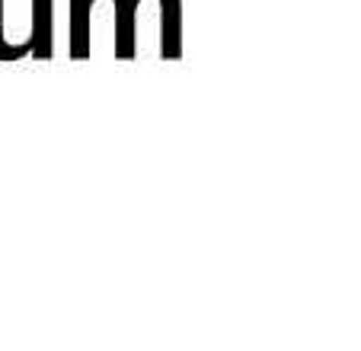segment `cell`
<instances>
[{
  "instance_id": "obj_3",
  "label": "cell",
  "mask_w": 361,
  "mask_h": 351,
  "mask_svg": "<svg viewBox=\"0 0 361 351\" xmlns=\"http://www.w3.org/2000/svg\"><path fill=\"white\" fill-rule=\"evenodd\" d=\"M116 7V58L131 61L137 54V7L141 0H109Z\"/></svg>"
},
{
  "instance_id": "obj_2",
  "label": "cell",
  "mask_w": 361,
  "mask_h": 351,
  "mask_svg": "<svg viewBox=\"0 0 361 351\" xmlns=\"http://www.w3.org/2000/svg\"><path fill=\"white\" fill-rule=\"evenodd\" d=\"M32 58L48 61L55 54V0H32V29H29Z\"/></svg>"
},
{
  "instance_id": "obj_1",
  "label": "cell",
  "mask_w": 361,
  "mask_h": 351,
  "mask_svg": "<svg viewBox=\"0 0 361 351\" xmlns=\"http://www.w3.org/2000/svg\"><path fill=\"white\" fill-rule=\"evenodd\" d=\"M160 10V58H183V0H154Z\"/></svg>"
},
{
  "instance_id": "obj_5",
  "label": "cell",
  "mask_w": 361,
  "mask_h": 351,
  "mask_svg": "<svg viewBox=\"0 0 361 351\" xmlns=\"http://www.w3.org/2000/svg\"><path fill=\"white\" fill-rule=\"evenodd\" d=\"M4 10H7V4L0 0V61H23L26 54H32V48H29V39H23V42H10V39H7V26H4Z\"/></svg>"
},
{
  "instance_id": "obj_4",
  "label": "cell",
  "mask_w": 361,
  "mask_h": 351,
  "mask_svg": "<svg viewBox=\"0 0 361 351\" xmlns=\"http://www.w3.org/2000/svg\"><path fill=\"white\" fill-rule=\"evenodd\" d=\"M99 0H71V35L68 48L74 61H87L90 58V32H93V7Z\"/></svg>"
}]
</instances>
